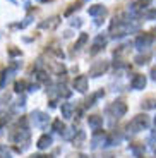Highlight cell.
Listing matches in <instances>:
<instances>
[{
    "label": "cell",
    "instance_id": "obj_7",
    "mask_svg": "<svg viewBox=\"0 0 156 158\" xmlns=\"http://www.w3.org/2000/svg\"><path fill=\"white\" fill-rule=\"evenodd\" d=\"M130 86H132V89H142L146 86V77L142 74H136L130 81Z\"/></svg>",
    "mask_w": 156,
    "mask_h": 158
},
{
    "label": "cell",
    "instance_id": "obj_4",
    "mask_svg": "<svg viewBox=\"0 0 156 158\" xmlns=\"http://www.w3.org/2000/svg\"><path fill=\"white\" fill-rule=\"evenodd\" d=\"M105 45H106V38H105L103 35H98L96 38H94L93 45H91V50H89V53H91V55H94V53H98V52L101 50V48H105Z\"/></svg>",
    "mask_w": 156,
    "mask_h": 158
},
{
    "label": "cell",
    "instance_id": "obj_19",
    "mask_svg": "<svg viewBox=\"0 0 156 158\" xmlns=\"http://www.w3.org/2000/svg\"><path fill=\"white\" fill-rule=\"evenodd\" d=\"M26 88V81H17L16 83V91H24Z\"/></svg>",
    "mask_w": 156,
    "mask_h": 158
},
{
    "label": "cell",
    "instance_id": "obj_22",
    "mask_svg": "<svg viewBox=\"0 0 156 158\" xmlns=\"http://www.w3.org/2000/svg\"><path fill=\"white\" fill-rule=\"evenodd\" d=\"M151 77L154 79V81H156V67H154V69H153V71H151Z\"/></svg>",
    "mask_w": 156,
    "mask_h": 158
},
{
    "label": "cell",
    "instance_id": "obj_6",
    "mask_svg": "<svg viewBox=\"0 0 156 158\" xmlns=\"http://www.w3.org/2000/svg\"><path fill=\"white\" fill-rule=\"evenodd\" d=\"M108 110L113 112V114H115V117H122V115L127 112V105H125L124 102H115L112 107L108 108Z\"/></svg>",
    "mask_w": 156,
    "mask_h": 158
},
{
    "label": "cell",
    "instance_id": "obj_11",
    "mask_svg": "<svg viewBox=\"0 0 156 158\" xmlns=\"http://www.w3.org/2000/svg\"><path fill=\"white\" fill-rule=\"evenodd\" d=\"M51 144V138L48 134H43L41 138L38 139V148L39 150H45V148H48Z\"/></svg>",
    "mask_w": 156,
    "mask_h": 158
},
{
    "label": "cell",
    "instance_id": "obj_2",
    "mask_svg": "<svg viewBox=\"0 0 156 158\" xmlns=\"http://www.w3.org/2000/svg\"><path fill=\"white\" fill-rule=\"evenodd\" d=\"M110 67V64L106 62V60H100V62H94L93 67L89 69V76L91 77H100V76H103V72H106Z\"/></svg>",
    "mask_w": 156,
    "mask_h": 158
},
{
    "label": "cell",
    "instance_id": "obj_9",
    "mask_svg": "<svg viewBox=\"0 0 156 158\" xmlns=\"http://www.w3.org/2000/svg\"><path fill=\"white\" fill-rule=\"evenodd\" d=\"M88 12H89V16H93V17H96V16H105V14H106V9L103 7V5L96 4V5H93V7L88 9Z\"/></svg>",
    "mask_w": 156,
    "mask_h": 158
},
{
    "label": "cell",
    "instance_id": "obj_25",
    "mask_svg": "<svg viewBox=\"0 0 156 158\" xmlns=\"http://www.w3.org/2000/svg\"><path fill=\"white\" fill-rule=\"evenodd\" d=\"M154 153H156V148H154Z\"/></svg>",
    "mask_w": 156,
    "mask_h": 158
},
{
    "label": "cell",
    "instance_id": "obj_3",
    "mask_svg": "<svg viewBox=\"0 0 156 158\" xmlns=\"http://www.w3.org/2000/svg\"><path fill=\"white\" fill-rule=\"evenodd\" d=\"M153 35H148V33H144V35H139L136 38V41H134V45H136L139 50H144V48H148L149 45L153 43Z\"/></svg>",
    "mask_w": 156,
    "mask_h": 158
},
{
    "label": "cell",
    "instance_id": "obj_20",
    "mask_svg": "<svg viewBox=\"0 0 156 158\" xmlns=\"http://www.w3.org/2000/svg\"><path fill=\"white\" fill-rule=\"evenodd\" d=\"M149 2H151V0H139V5H141V7H142V5L146 7V5L149 4Z\"/></svg>",
    "mask_w": 156,
    "mask_h": 158
},
{
    "label": "cell",
    "instance_id": "obj_10",
    "mask_svg": "<svg viewBox=\"0 0 156 158\" xmlns=\"http://www.w3.org/2000/svg\"><path fill=\"white\" fill-rule=\"evenodd\" d=\"M88 122H89L91 127L98 129V127L103 124V117H100V115H89V117H88Z\"/></svg>",
    "mask_w": 156,
    "mask_h": 158
},
{
    "label": "cell",
    "instance_id": "obj_16",
    "mask_svg": "<svg viewBox=\"0 0 156 158\" xmlns=\"http://www.w3.org/2000/svg\"><path fill=\"white\" fill-rule=\"evenodd\" d=\"M149 57H151V53H149V52H146L144 55L141 53V55H137V57H136V62H137V64H146V62L149 60Z\"/></svg>",
    "mask_w": 156,
    "mask_h": 158
},
{
    "label": "cell",
    "instance_id": "obj_18",
    "mask_svg": "<svg viewBox=\"0 0 156 158\" xmlns=\"http://www.w3.org/2000/svg\"><path fill=\"white\" fill-rule=\"evenodd\" d=\"M81 4H82L81 0H79V2H76V4H72V5H70V7L65 10V16H70V14H72L74 10H77V9H79V5H81Z\"/></svg>",
    "mask_w": 156,
    "mask_h": 158
},
{
    "label": "cell",
    "instance_id": "obj_5",
    "mask_svg": "<svg viewBox=\"0 0 156 158\" xmlns=\"http://www.w3.org/2000/svg\"><path fill=\"white\" fill-rule=\"evenodd\" d=\"M74 88L79 93H86L88 91V77L86 76H77L74 79Z\"/></svg>",
    "mask_w": 156,
    "mask_h": 158
},
{
    "label": "cell",
    "instance_id": "obj_24",
    "mask_svg": "<svg viewBox=\"0 0 156 158\" xmlns=\"http://www.w3.org/2000/svg\"><path fill=\"white\" fill-rule=\"evenodd\" d=\"M154 124H156V117H154Z\"/></svg>",
    "mask_w": 156,
    "mask_h": 158
},
{
    "label": "cell",
    "instance_id": "obj_12",
    "mask_svg": "<svg viewBox=\"0 0 156 158\" xmlns=\"http://www.w3.org/2000/svg\"><path fill=\"white\" fill-rule=\"evenodd\" d=\"M72 114H74V107L70 103H62V115L65 118H72Z\"/></svg>",
    "mask_w": 156,
    "mask_h": 158
},
{
    "label": "cell",
    "instance_id": "obj_21",
    "mask_svg": "<svg viewBox=\"0 0 156 158\" xmlns=\"http://www.w3.org/2000/svg\"><path fill=\"white\" fill-rule=\"evenodd\" d=\"M81 24H82V23H81V19H76L74 23H72V26H76V28H79V26H81Z\"/></svg>",
    "mask_w": 156,
    "mask_h": 158
},
{
    "label": "cell",
    "instance_id": "obj_14",
    "mask_svg": "<svg viewBox=\"0 0 156 158\" xmlns=\"http://www.w3.org/2000/svg\"><path fill=\"white\" fill-rule=\"evenodd\" d=\"M86 41H88V35H86V33H81V36H79L77 43L74 45V48H76V50H81V48L86 45Z\"/></svg>",
    "mask_w": 156,
    "mask_h": 158
},
{
    "label": "cell",
    "instance_id": "obj_15",
    "mask_svg": "<svg viewBox=\"0 0 156 158\" xmlns=\"http://www.w3.org/2000/svg\"><path fill=\"white\" fill-rule=\"evenodd\" d=\"M84 139H86V134H84L82 131H77V138H74V144L76 146H82Z\"/></svg>",
    "mask_w": 156,
    "mask_h": 158
},
{
    "label": "cell",
    "instance_id": "obj_23",
    "mask_svg": "<svg viewBox=\"0 0 156 158\" xmlns=\"http://www.w3.org/2000/svg\"><path fill=\"white\" fill-rule=\"evenodd\" d=\"M154 139H156V131H154V132L151 134V141H154Z\"/></svg>",
    "mask_w": 156,
    "mask_h": 158
},
{
    "label": "cell",
    "instance_id": "obj_13",
    "mask_svg": "<svg viewBox=\"0 0 156 158\" xmlns=\"http://www.w3.org/2000/svg\"><path fill=\"white\" fill-rule=\"evenodd\" d=\"M142 108H144V110H151V108H156V96H148V98L142 102Z\"/></svg>",
    "mask_w": 156,
    "mask_h": 158
},
{
    "label": "cell",
    "instance_id": "obj_8",
    "mask_svg": "<svg viewBox=\"0 0 156 158\" xmlns=\"http://www.w3.org/2000/svg\"><path fill=\"white\" fill-rule=\"evenodd\" d=\"M60 24V17L59 16H53V17H50V19H47V21H43V23L39 24V28H45V29H55L57 26Z\"/></svg>",
    "mask_w": 156,
    "mask_h": 158
},
{
    "label": "cell",
    "instance_id": "obj_1",
    "mask_svg": "<svg viewBox=\"0 0 156 158\" xmlns=\"http://www.w3.org/2000/svg\"><path fill=\"white\" fill-rule=\"evenodd\" d=\"M149 120L146 115H136V117L132 118V122L129 124V131L130 132H139V131H144L146 127H148Z\"/></svg>",
    "mask_w": 156,
    "mask_h": 158
},
{
    "label": "cell",
    "instance_id": "obj_17",
    "mask_svg": "<svg viewBox=\"0 0 156 158\" xmlns=\"http://www.w3.org/2000/svg\"><path fill=\"white\" fill-rule=\"evenodd\" d=\"M53 129L57 131V132H64V131H65V126H64V122L60 120V118H57V120L53 122Z\"/></svg>",
    "mask_w": 156,
    "mask_h": 158
}]
</instances>
